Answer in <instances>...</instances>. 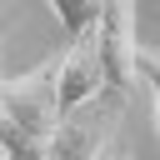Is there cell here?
<instances>
[{
    "label": "cell",
    "instance_id": "cell-1",
    "mask_svg": "<svg viewBox=\"0 0 160 160\" xmlns=\"http://www.w3.org/2000/svg\"><path fill=\"white\" fill-rule=\"evenodd\" d=\"M55 130H60L55 60H45L15 80H0V150H5V160H45Z\"/></svg>",
    "mask_w": 160,
    "mask_h": 160
},
{
    "label": "cell",
    "instance_id": "cell-2",
    "mask_svg": "<svg viewBox=\"0 0 160 160\" xmlns=\"http://www.w3.org/2000/svg\"><path fill=\"white\" fill-rule=\"evenodd\" d=\"M95 50H100V75L110 100H130L140 85V45H135V5H105L95 25Z\"/></svg>",
    "mask_w": 160,
    "mask_h": 160
},
{
    "label": "cell",
    "instance_id": "cell-3",
    "mask_svg": "<svg viewBox=\"0 0 160 160\" xmlns=\"http://www.w3.org/2000/svg\"><path fill=\"white\" fill-rule=\"evenodd\" d=\"M120 110H125L120 100L100 95L95 105L65 115L60 130H55V140H50V150H45V160H105V140L115 135Z\"/></svg>",
    "mask_w": 160,
    "mask_h": 160
},
{
    "label": "cell",
    "instance_id": "cell-4",
    "mask_svg": "<svg viewBox=\"0 0 160 160\" xmlns=\"http://www.w3.org/2000/svg\"><path fill=\"white\" fill-rule=\"evenodd\" d=\"M105 95V75H100V50L95 35H80L65 45V55H55V100H60V120L95 105Z\"/></svg>",
    "mask_w": 160,
    "mask_h": 160
},
{
    "label": "cell",
    "instance_id": "cell-5",
    "mask_svg": "<svg viewBox=\"0 0 160 160\" xmlns=\"http://www.w3.org/2000/svg\"><path fill=\"white\" fill-rule=\"evenodd\" d=\"M50 15L65 25V35L70 40H80V35H95V25H100V15H105V5H75V0H50Z\"/></svg>",
    "mask_w": 160,
    "mask_h": 160
},
{
    "label": "cell",
    "instance_id": "cell-6",
    "mask_svg": "<svg viewBox=\"0 0 160 160\" xmlns=\"http://www.w3.org/2000/svg\"><path fill=\"white\" fill-rule=\"evenodd\" d=\"M140 80L150 85V100H155V130H160V50H140Z\"/></svg>",
    "mask_w": 160,
    "mask_h": 160
},
{
    "label": "cell",
    "instance_id": "cell-7",
    "mask_svg": "<svg viewBox=\"0 0 160 160\" xmlns=\"http://www.w3.org/2000/svg\"><path fill=\"white\" fill-rule=\"evenodd\" d=\"M105 160H130V155H105Z\"/></svg>",
    "mask_w": 160,
    "mask_h": 160
},
{
    "label": "cell",
    "instance_id": "cell-8",
    "mask_svg": "<svg viewBox=\"0 0 160 160\" xmlns=\"http://www.w3.org/2000/svg\"><path fill=\"white\" fill-rule=\"evenodd\" d=\"M0 35H5V20H0ZM0 80H5V75H0Z\"/></svg>",
    "mask_w": 160,
    "mask_h": 160
},
{
    "label": "cell",
    "instance_id": "cell-9",
    "mask_svg": "<svg viewBox=\"0 0 160 160\" xmlns=\"http://www.w3.org/2000/svg\"><path fill=\"white\" fill-rule=\"evenodd\" d=\"M0 160H5V150H0Z\"/></svg>",
    "mask_w": 160,
    "mask_h": 160
}]
</instances>
